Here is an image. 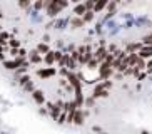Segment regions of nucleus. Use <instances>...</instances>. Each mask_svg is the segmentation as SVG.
Segmentation results:
<instances>
[{"label":"nucleus","mask_w":152,"mask_h":134,"mask_svg":"<svg viewBox=\"0 0 152 134\" xmlns=\"http://www.w3.org/2000/svg\"><path fill=\"white\" fill-rule=\"evenodd\" d=\"M32 97H34V101H35L37 104L45 102V97H44V92H42V91H34V92H32Z\"/></svg>","instance_id":"obj_10"},{"label":"nucleus","mask_w":152,"mask_h":134,"mask_svg":"<svg viewBox=\"0 0 152 134\" xmlns=\"http://www.w3.org/2000/svg\"><path fill=\"white\" fill-rule=\"evenodd\" d=\"M137 54H139V57H140V59H152V47L144 45V47L139 50Z\"/></svg>","instance_id":"obj_7"},{"label":"nucleus","mask_w":152,"mask_h":134,"mask_svg":"<svg viewBox=\"0 0 152 134\" xmlns=\"http://www.w3.org/2000/svg\"><path fill=\"white\" fill-rule=\"evenodd\" d=\"M37 50H39V54H49L50 52V49H49V45H47V44H39V45H37Z\"/></svg>","instance_id":"obj_16"},{"label":"nucleus","mask_w":152,"mask_h":134,"mask_svg":"<svg viewBox=\"0 0 152 134\" xmlns=\"http://www.w3.org/2000/svg\"><path fill=\"white\" fill-rule=\"evenodd\" d=\"M107 89L104 87V82H100V84L95 85V89H94V94H92V97L94 99H99V97H107Z\"/></svg>","instance_id":"obj_1"},{"label":"nucleus","mask_w":152,"mask_h":134,"mask_svg":"<svg viewBox=\"0 0 152 134\" xmlns=\"http://www.w3.org/2000/svg\"><path fill=\"white\" fill-rule=\"evenodd\" d=\"M34 7H35L37 10L44 9V2H42V0H37V2H35V5H34Z\"/></svg>","instance_id":"obj_21"},{"label":"nucleus","mask_w":152,"mask_h":134,"mask_svg":"<svg viewBox=\"0 0 152 134\" xmlns=\"http://www.w3.org/2000/svg\"><path fill=\"white\" fill-rule=\"evenodd\" d=\"M94 17H95L94 10H87V12L84 13V17H82V18H84V22L87 24V22H92V20H94Z\"/></svg>","instance_id":"obj_13"},{"label":"nucleus","mask_w":152,"mask_h":134,"mask_svg":"<svg viewBox=\"0 0 152 134\" xmlns=\"http://www.w3.org/2000/svg\"><path fill=\"white\" fill-rule=\"evenodd\" d=\"M23 87H25L27 91H32V89H34V84H32V82H28V84H25Z\"/></svg>","instance_id":"obj_23"},{"label":"nucleus","mask_w":152,"mask_h":134,"mask_svg":"<svg viewBox=\"0 0 152 134\" xmlns=\"http://www.w3.org/2000/svg\"><path fill=\"white\" fill-rule=\"evenodd\" d=\"M44 60H45V64H49V66H52V64L55 62V54L50 50L49 54H45V57H44Z\"/></svg>","instance_id":"obj_14"},{"label":"nucleus","mask_w":152,"mask_h":134,"mask_svg":"<svg viewBox=\"0 0 152 134\" xmlns=\"http://www.w3.org/2000/svg\"><path fill=\"white\" fill-rule=\"evenodd\" d=\"M62 9H65L62 2H60V4H55V5H52L50 9H47V15H49V17H55L57 13L62 12Z\"/></svg>","instance_id":"obj_2"},{"label":"nucleus","mask_w":152,"mask_h":134,"mask_svg":"<svg viewBox=\"0 0 152 134\" xmlns=\"http://www.w3.org/2000/svg\"><path fill=\"white\" fill-rule=\"evenodd\" d=\"M109 50L105 49V47H100V49L97 50V52L94 54V59H97L99 62H104V60H105V59H107V55H109Z\"/></svg>","instance_id":"obj_6"},{"label":"nucleus","mask_w":152,"mask_h":134,"mask_svg":"<svg viewBox=\"0 0 152 134\" xmlns=\"http://www.w3.org/2000/svg\"><path fill=\"white\" fill-rule=\"evenodd\" d=\"M58 122H60V124H62V122H65V114H62V116L58 117Z\"/></svg>","instance_id":"obj_25"},{"label":"nucleus","mask_w":152,"mask_h":134,"mask_svg":"<svg viewBox=\"0 0 152 134\" xmlns=\"http://www.w3.org/2000/svg\"><path fill=\"white\" fill-rule=\"evenodd\" d=\"M144 45H142V42H134V44H129L127 45V52H130V54H137L139 50L142 49Z\"/></svg>","instance_id":"obj_9"},{"label":"nucleus","mask_w":152,"mask_h":134,"mask_svg":"<svg viewBox=\"0 0 152 134\" xmlns=\"http://www.w3.org/2000/svg\"><path fill=\"white\" fill-rule=\"evenodd\" d=\"M99 66H100V62H99L97 59H92V60L87 62V69H99Z\"/></svg>","instance_id":"obj_17"},{"label":"nucleus","mask_w":152,"mask_h":134,"mask_svg":"<svg viewBox=\"0 0 152 134\" xmlns=\"http://www.w3.org/2000/svg\"><path fill=\"white\" fill-rule=\"evenodd\" d=\"M67 79H69V82H70V85L74 87V89H79V87H82V84H80V77L77 76V74H72V72H69V76H67Z\"/></svg>","instance_id":"obj_5"},{"label":"nucleus","mask_w":152,"mask_h":134,"mask_svg":"<svg viewBox=\"0 0 152 134\" xmlns=\"http://www.w3.org/2000/svg\"><path fill=\"white\" fill-rule=\"evenodd\" d=\"M28 5H30V0H18V7L20 9H27Z\"/></svg>","instance_id":"obj_19"},{"label":"nucleus","mask_w":152,"mask_h":134,"mask_svg":"<svg viewBox=\"0 0 152 134\" xmlns=\"http://www.w3.org/2000/svg\"><path fill=\"white\" fill-rule=\"evenodd\" d=\"M85 12H87L85 4H77L75 7H74V13H75V17H84Z\"/></svg>","instance_id":"obj_8"},{"label":"nucleus","mask_w":152,"mask_h":134,"mask_svg":"<svg viewBox=\"0 0 152 134\" xmlns=\"http://www.w3.org/2000/svg\"><path fill=\"white\" fill-rule=\"evenodd\" d=\"M115 9H117V2H115V0H112L110 4L107 5V10H109V17H110V15H114V13H115Z\"/></svg>","instance_id":"obj_15"},{"label":"nucleus","mask_w":152,"mask_h":134,"mask_svg":"<svg viewBox=\"0 0 152 134\" xmlns=\"http://www.w3.org/2000/svg\"><path fill=\"white\" fill-rule=\"evenodd\" d=\"M10 45H14V47H18V40H12V42H10Z\"/></svg>","instance_id":"obj_26"},{"label":"nucleus","mask_w":152,"mask_h":134,"mask_svg":"<svg viewBox=\"0 0 152 134\" xmlns=\"http://www.w3.org/2000/svg\"><path fill=\"white\" fill-rule=\"evenodd\" d=\"M94 101H95L94 97H90V99H87V101H85V104H87V106H92V104H94Z\"/></svg>","instance_id":"obj_24"},{"label":"nucleus","mask_w":152,"mask_h":134,"mask_svg":"<svg viewBox=\"0 0 152 134\" xmlns=\"http://www.w3.org/2000/svg\"><path fill=\"white\" fill-rule=\"evenodd\" d=\"M84 121H85V112L82 111V109H77L75 111V114H74V124H77V126H82L84 124Z\"/></svg>","instance_id":"obj_3"},{"label":"nucleus","mask_w":152,"mask_h":134,"mask_svg":"<svg viewBox=\"0 0 152 134\" xmlns=\"http://www.w3.org/2000/svg\"><path fill=\"white\" fill-rule=\"evenodd\" d=\"M100 134H104V133H100Z\"/></svg>","instance_id":"obj_30"},{"label":"nucleus","mask_w":152,"mask_h":134,"mask_svg":"<svg viewBox=\"0 0 152 134\" xmlns=\"http://www.w3.org/2000/svg\"><path fill=\"white\" fill-rule=\"evenodd\" d=\"M140 42H142V45H149V47H151V45H152V34H149V35H144Z\"/></svg>","instance_id":"obj_18"},{"label":"nucleus","mask_w":152,"mask_h":134,"mask_svg":"<svg viewBox=\"0 0 152 134\" xmlns=\"http://www.w3.org/2000/svg\"><path fill=\"white\" fill-rule=\"evenodd\" d=\"M70 2H72V4H75V5H77V4H82L80 0H70Z\"/></svg>","instance_id":"obj_27"},{"label":"nucleus","mask_w":152,"mask_h":134,"mask_svg":"<svg viewBox=\"0 0 152 134\" xmlns=\"http://www.w3.org/2000/svg\"><path fill=\"white\" fill-rule=\"evenodd\" d=\"M84 18L82 17H74L70 20V25H72V29H80V27H84Z\"/></svg>","instance_id":"obj_11"},{"label":"nucleus","mask_w":152,"mask_h":134,"mask_svg":"<svg viewBox=\"0 0 152 134\" xmlns=\"http://www.w3.org/2000/svg\"><path fill=\"white\" fill-rule=\"evenodd\" d=\"M37 76L42 77V79L52 77V76H55V69H52V67H47V69H39V71H37Z\"/></svg>","instance_id":"obj_4"},{"label":"nucleus","mask_w":152,"mask_h":134,"mask_svg":"<svg viewBox=\"0 0 152 134\" xmlns=\"http://www.w3.org/2000/svg\"><path fill=\"white\" fill-rule=\"evenodd\" d=\"M28 82H30V79H28V76H23L22 79H20V84H22V85L28 84Z\"/></svg>","instance_id":"obj_22"},{"label":"nucleus","mask_w":152,"mask_h":134,"mask_svg":"<svg viewBox=\"0 0 152 134\" xmlns=\"http://www.w3.org/2000/svg\"><path fill=\"white\" fill-rule=\"evenodd\" d=\"M147 69H152V59L149 60V64H147Z\"/></svg>","instance_id":"obj_28"},{"label":"nucleus","mask_w":152,"mask_h":134,"mask_svg":"<svg viewBox=\"0 0 152 134\" xmlns=\"http://www.w3.org/2000/svg\"><path fill=\"white\" fill-rule=\"evenodd\" d=\"M40 60H42V57L39 55V50H37V49H35V50H32V52H30V62L39 64Z\"/></svg>","instance_id":"obj_12"},{"label":"nucleus","mask_w":152,"mask_h":134,"mask_svg":"<svg viewBox=\"0 0 152 134\" xmlns=\"http://www.w3.org/2000/svg\"><path fill=\"white\" fill-rule=\"evenodd\" d=\"M142 134H149V133H147V131H144V133H142Z\"/></svg>","instance_id":"obj_29"},{"label":"nucleus","mask_w":152,"mask_h":134,"mask_svg":"<svg viewBox=\"0 0 152 134\" xmlns=\"http://www.w3.org/2000/svg\"><path fill=\"white\" fill-rule=\"evenodd\" d=\"M54 54H55V60L60 64V62H62V59H64L62 57V52H58V50H57V52H54Z\"/></svg>","instance_id":"obj_20"}]
</instances>
